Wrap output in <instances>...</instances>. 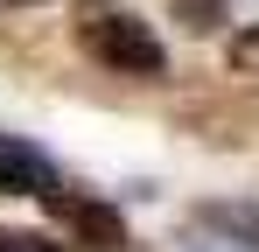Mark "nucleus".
<instances>
[{
  "instance_id": "1",
  "label": "nucleus",
  "mask_w": 259,
  "mask_h": 252,
  "mask_svg": "<svg viewBox=\"0 0 259 252\" xmlns=\"http://www.w3.org/2000/svg\"><path fill=\"white\" fill-rule=\"evenodd\" d=\"M77 42H84V56H98L119 77H161L168 70V49H161V35L140 14H98V21L77 28Z\"/></svg>"
},
{
  "instance_id": "2",
  "label": "nucleus",
  "mask_w": 259,
  "mask_h": 252,
  "mask_svg": "<svg viewBox=\"0 0 259 252\" xmlns=\"http://www.w3.org/2000/svg\"><path fill=\"white\" fill-rule=\"evenodd\" d=\"M182 231L196 252H259V203H203Z\"/></svg>"
},
{
  "instance_id": "3",
  "label": "nucleus",
  "mask_w": 259,
  "mask_h": 252,
  "mask_svg": "<svg viewBox=\"0 0 259 252\" xmlns=\"http://www.w3.org/2000/svg\"><path fill=\"white\" fill-rule=\"evenodd\" d=\"M0 196H56V161L21 133H0Z\"/></svg>"
},
{
  "instance_id": "4",
  "label": "nucleus",
  "mask_w": 259,
  "mask_h": 252,
  "mask_svg": "<svg viewBox=\"0 0 259 252\" xmlns=\"http://www.w3.org/2000/svg\"><path fill=\"white\" fill-rule=\"evenodd\" d=\"M49 203L70 217L77 238H91V252H126V231H119V217H112L105 203H63V196H49Z\"/></svg>"
},
{
  "instance_id": "5",
  "label": "nucleus",
  "mask_w": 259,
  "mask_h": 252,
  "mask_svg": "<svg viewBox=\"0 0 259 252\" xmlns=\"http://www.w3.org/2000/svg\"><path fill=\"white\" fill-rule=\"evenodd\" d=\"M0 252H70V245H56L42 231H0Z\"/></svg>"
},
{
  "instance_id": "6",
  "label": "nucleus",
  "mask_w": 259,
  "mask_h": 252,
  "mask_svg": "<svg viewBox=\"0 0 259 252\" xmlns=\"http://www.w3.org/2000/svg\"><path fill=\"white\" fill-rule=\"evenodd\" d=\"M175 7H182V14H203V28H217V21H224V14H217V0H175Z\"/></svg>"
},
{
  "instance_id": "7",
  "label": "nucleus",
  "mask_w": 259,
  "mask_h": 252,
  "mask_svg": "<svg viewBox=\"0 0 259 252\" xmlns=\"http://www.w3.org/2000/svg\"><path fill=\"white\" fill-rule=\"evenodd\" d=\"M7 7H35V0H7Z\"/></svg>"
}]
</instances>
